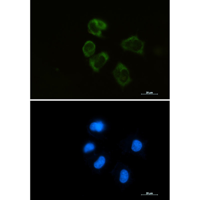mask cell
<instances>
[{
  "instance_id": "1",
  "label": "cell",
  "mask_w": 200,
  "mask_h": 200,
  "mask_svg": "<svg viewBox=\"0 0 200 200\" xmlns=\"http://www.w3.org/2000/svg\"><path fill=\"white\" fill-rule=\"evenodd\" d=\"M145 42L140 39L137 35H132L123 40L121 46L125 50L142 55L144 53Z\"/></svg>"
},
{
  "instance_id": "2",
  "label": "cell",
  "mask_w": 200,
  "mask_h": 200,
  "mask_svg": "<svg viewBox=\"0 0 200 200\" xmlns=\"http://www.w3.org/2000/svg\"><path fill=\"white\" fill-rule=\"evenodd\" d=\"M113 74L117 82L122 86L127 85L131 81L128 69L121 62L117 64Z\"/></svg>"
},
{
  "instance_id": "3",
  "label": "cell",
  "mask_w": 200,
  "mask_h": 200,
  "mask_svg": "<svg viewBox=\"0 0 200 200\" xmlns=\"http://www.w3.org/2000/svg\"><path fill=\"white\" fill-rule=\"evenodd\" d=\"M109 58V56L106 52H101L89 59V65L94 72H98L106 63Z\"/></svg>"
},
{
  "instance_id": "4",
  "label": "cell",
  "mask_w": 200,
  "mask_h": 200,
  "mask_svg": "<svg viewBox=\"0 0 200 200\" xmlns=\"http://www.w3.org/2000/svg\"><path fill=\"white\" fill-rule=\"evenodd\" d=\"M97 18L91 20L88 24V31L90 34L98 37H102V29Z\"/></svg>"
},
{
  "instance_id": "5",
  "label": "cell",
  "mask_w": 200,
  "mask_h": 200,
  "mask_svg": "<svg viewBox=\"0 0 200 200\" xmlns=\"http://www.w3.org/2000/svg\"><path fill=\"white\" fill-rule=\"evenodd\" d=\"M95 49V44L92 41L88 40L85 43L82 50L84 56L86 57H89L94 54Z\"/></svg>"
},
{
  "instance_id": "6",
  "label": "cell",
  "mask_w": 200,
  "mask_h": 200,
  "mask_svg": "<svg viewBox=\"0 0 200 200\" xmlns=\"http://www.w3.org/2000/svg\"><path fill=\"white\" fill-rule=\"evenodd\" d=\"M104 128V124L101 121L92 122L90 126V128L91 130L98 132L102 131Z\"/></svg>"
},
{
  "instance_id": "7",
  "label": "cell",
  "mask_w": 200,
  "mask_h": 200,
  "mask_svg": "<svg viewBox=\"0 0 200 200\" xmlns=\"http://www.w3.org/2000/svg\"><path fill=\"white\" fill-rule=\"evenodd\" d=\"M142 147V143L138 140H134L132 143L131 149L134 152L140 151Z\"/></svg>"
},
{
  "instance_id": "8",
  "label": "cell",
  "mask_w": 200,
  "mask_h": 200,
  "mask_svg": "<svg viewBox=\"0 0 200 200\" xmlns=\"http://www.w3.org/2000/svg\"><path fill=\"white\" fill-rule=\"evenodd\" d=\"M105 162V158L102 156H100L98 160L94 164V167L97 169L101 168L104 165Z\"/></svg>"
},
{
  "instance_id": "9",
  "label": "cell",
  "mask_w": 200,
  "mask_h": 200,
  "mask_svg": "<svg viewBox=\"0 0 200 200\" xmlns=\"http://www.w3.org/2000/svg\"><path fill=\"white\" fill-rule=\"evenodd\" d=\"M128 177V173L127 171L125 170H122L120 173V181L122 183H125L127 181Z\"/></svg>"
},
{
  "instance_id": "10",
  "label": "cell",
  "mask_w": 200,
  "mask_h": 200,
  "mask_svg": "<svg viewBox=\"0 0 200 200\" xmlns=\"http://www.w3.org/2000/svg\"><path fill=\"white\" fill-rule=\"evenodd\" d=\"M94 149V146L91 143L87 144L84 148V151L85 153H87L93 150Z\"/></svg>"
}]
</instances>
